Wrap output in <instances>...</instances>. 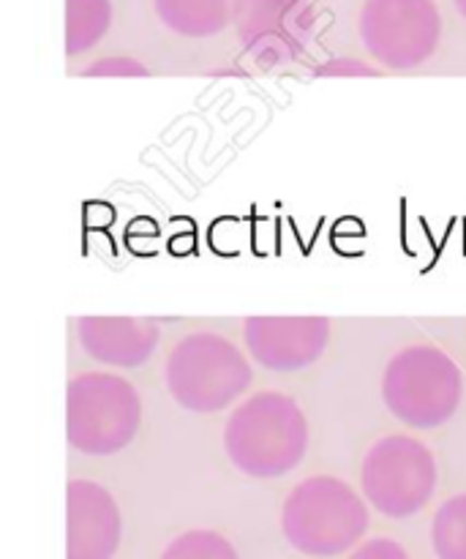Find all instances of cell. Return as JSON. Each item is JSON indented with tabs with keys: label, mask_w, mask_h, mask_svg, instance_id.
<instances>
[{
	"label": "cell",
	"mask_w": 466,
	"mask_h": 559,
	"mask_svg": "<svg viewBox=\"0 0 466 559\" xmlns=\"http://www.w3.org/2000/svg\"><path fill=\"white\" fill-rule=\"evenodd\" d=\"M224 451L235 469L249 478H282L306 459L309 420L287 393H254L227 418Z\"/></svg>",
	"instance_id": "6da1fadb"
},
{
	"label": "cell",
	"mask_w": 466,
	"mask_h": 559,
	"mask_svg": "<svg viewBox=\"0 0 466 559\" xmlns=\"http://www.w3.org/2000/svg\"><path fill=\"white\" fill-rule=\"evenodd\" d=\"M284 538L309 557H338L355 549L369 530V506L347 480L311 475L282 508Z\"/></svg>",
	"instance_id": "7a4b0ae2"
},
{
	"label": "cell",
	"mask_w": 466,
	"mask_h": 559,
	"mask_svg": "<svg viewBox=\"0 0 466 559\" xmlns=\"http://www.w3.org/2000/svg\"><path fill=\"white\" fill-rule=\"evenodd\" d=\"M464 399V374L437 344H409L382 371V402L387 413L415 431L445 426Z\"/></svg>",
	"instance_id": "3957f363"
},
{
	"label": "cell",
	"mask_w": 466,
	"mask_h": 559,
	"mask_svg": "<svg viewBox=\"0 0 466 559\" xmlns=\"http://www.w3.org/2000/svg\"><path fill=\"white\" fill-rule=\"evenodd\" d=\"M167 391L183 409L213 415L232 407L254 382L249 358L229 338L196 331L180 338L164 366Z\"/></svg>",
	"instance_id": "277c9868"
},
{
	"label": "cell",
	"mask_w": 466,
	"mask_h": 559,
	"mask_svg": "<svg viewBox=\"0 0 466 559\" xmlns=\"http://www.w3.org/2000/svg\"><path fill=\"white\" fill-rule=\"evenodd\" d=\"M142 424V399L126 377L85 371L65 393V437L85 456H115L134 442Z\"/></svg>",
	"instance_id": "5b68a950"
},
{
	"label": "cell",
	"mask_w": 466,
	"mask_h": 559,
	"mask_svg": "<svg viewBox=\"0 0 466 559\" xmlns=\"http://www.w3.org/2000/svg\"><path fill=\"white\" fill-rule=\"evenodd\" d=\"M440 484V467L426 442L409 435H387L366 451L360 489L366 502L387 519H409L423 511Z\"/></svg>",
	"instance_id": "8992f818"
},
{
	"label": "cell",
	"mask_w": 466,
	"mask_h": 559,
	"mask_svg": "<svg viewBox=\"0 0 466 559\" xmlns=\"http://www.w3.org/2000/svg\"><path fill=\"white\" fill-rule=\"evenodd\" d=\"M358 31L382 69L413 71L440 49L442 14L434 0H366Z\"/></svg>",
	"instance_id": "52a82bcc"
},
{
	"label": "cell",
	"mask_w": 466,
	"mask_h": 559,
	"mask_svg": "<svg viewBox=\"0 0 466 559\" xmlns=\"http://www.w3.org/2000/svg\"><path fill=\"white\" fill-rule=\"evenodd\" d=\"M235 31L260 69L295 63L316 33L314 0H238Z\"/></svg>",
	"instance_id": "ba28073f"
},
{
	"label": "cell",
	"mask_w": 466,
	"mask_h": 559,
	"mask_svg": "<svg viewBox=\"0 0 466 559\" xmlns=\"http://www.w3.org/2000/svg\"><path fill=\"white\" fill-rule=\"evenodd\" d=\"M243 342L251 358L267 371H300L314 366L331 344L327 317H249Z\"/></svg>",
	"instance_id": "9c48e42d"
},
{
	"label": "cell",
	"mask_w": 466,
	"mask_h": 559,
	"mask_svg": "<svg viewBox=\"0 0 466 559\" xmlns=\"http://www.w3.org/2000/svg\"><path fill=\"white\" fill-rule=\"evenodd\" d=\"M65 559H112L120 549L123 519L115 497L93 480L65 489Z\"/></svg>",
	"instance_id": "30bf717a"
},
{
	"label": "cell",
	"mask_w": 466,
	"mask_h": 559,
	"mask_svg": "<svg viewBox=\"0 0 466 559\" xmlns=\"http://www.w3.org/2000/svg\"><path fill=\"white\" fill-rule=\"evenodd\" d=\"M156 320L145 317H80L76 338L87 358L115 369H140L158 347Z\"/></svg>",
	"instance_id": "8fae6325"
},
{
	"label": "cell",
	"mask_w": 466,
	"mask_h": 559,
	"mask_svg": "<svg viewBox=\"0 0 466 559\" xmlns=\"http://www.w3.org/2000/svg\"><path fill=\"white\" fill-rule=\"evenodd\" d=\"M156 14L172 33L186 38H207L235 20L238 0H153Z\"/></svg>",
	"instance_id": "7c38bea8"
},
{
	"label": "cell",
	"mask_w": 466,
	"mask_h": 559,
	"mask_svg": "<svg viewBox=\"0 0 466 559\" xmlns=\"http://www.w3.org/2000/svg\"><path fill=\"white\" fill-rule=\"evenodd\" d=\"M112 25L109 0H65V55L87 52L107 36Z\"/></svg>",
	"instance_id": "4fadbf2b"
},
{
	"label": "cell",
	"mask_w": 466,
	"mask_h": 559,
	"mask_svg": "<svg viewBox=\"0 0 466 559\" xmlns=\"http://www.w3.org/2000/svg\"><path fill=\"white\" fill-rule=\"evenodd\" d=\"M431 546L437 559H466V495L451 497L437 508Z\"/></svg>",
	"instance_id": "5bb4252c"
},
{
	"label": "cell",
	"mask_w": 466,
	"mask_h": 559,
	"mask_svg": "<svg viewBox=\"0 0 466 559\" xmlns=\"http://www.w3.org/2000/svg\"><path fill=\"white\" fill-rule=\"evenodd\" d=\"M162 559H240L235 546L213 530H189L164 549Z\"/></svg>",
	"instance_id": "9a60e30c"
},
{
	"label": "cell",
	"mask_w": 466,
	"mask_h": 559,
	"mask_svg": "<svg viewBox=\"0 0 466 559\" xmlns=\"http://www.w3.org/2000/svg\"><path fill=\"white\" fill-rule=\"evenodd\" d=\"M85 76H115V80H136L147 76V69L136 58H98L87 69H82Z\"/></svg>",
	"instance_id": "2e32d148"
},
{
	"label": "cell",
	"mask_w": 466,
	"mask_h": 559,
	"mask_svg": "<svg viewBox=\"0 0 466 559\" xmlns=\"http://www.w3.org/2000/svg\"><path fill=\"white\" fill-rule=\"evenodd\" d=\"M380 74H382L380 69H374V66L363 63V60L358 58H333L314 71V76H342V80L344 76L355 80V76H380Z\"/></svg>",
	"instance_id": "e0dca14e"
},
{
	"label": "cell",
	"mask_w": 466,
	"mask_h": 559,
	"mask_svg": "<svg viewBox=\"0 0 466 559\" xmlns=\"http://www.w3.org/2000/svg\"><path fill=\"white\" fill-rule=\"evenodd\" d=\"M349 559H409L407 549L393 538H371L360 544Z\"/></svg>",
	"instance_id": "ac0fdd59"
},
{
	"label": "cell",
	"mask_w": 466,
	"mask_h": 559,
	"mask_svg": "<svg viewBox=\"0 0 466 559\" xmlns=\"http://www.w3.org/2000/svg\"><path fill=\"white\" fill-rule=\"evenodd\" d=\"M453 3H456L458 14H462V16H464V20H466V0H453Z\"/></svg>",
	"instance_id": "d6986e66"
}]
</instances>
